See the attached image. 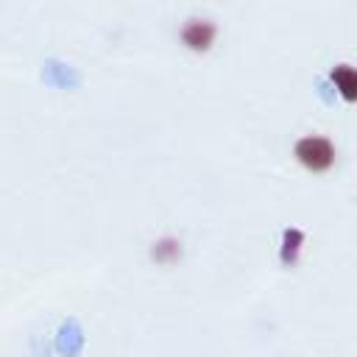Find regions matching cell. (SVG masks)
I'll use <instances>...</instances> for the list:
<instances>
[{"instance_id": "cell-1", "label": "cell", "mask_w": 357, "mask_h": 357, "mask_svg": "<svg viewBox=\"0 0 357 357\" xmlns=\"http://www.w3.org/2000/svg\"><path fill=\"white\" fill-rule=\"evenodd\" d=\"M296 156H298V162H301L304 167L321 173V170L332 167V162H335V148H332V142L324 139V137H307V139H298V142H296Z\"/></svg>"}, {"instance_id": "cell-2", "label": "cell", "mask_w": 357, "mask_h": 357, "mask_svg": "<svg viewBox=\"0 0 357 357\" xmlns=\"http://www.w3.org/2000/svg\"><path fill=\"white\" fill-rule=\"evenodd\" d=\"M332 81L340 89L343 100H357V70L349 64H337L332 70Z\"/></svg>"}, {"instance_id": "cell-3", "label": "cell", "mask_w": 357, "mask_h": 357, "mask_svg": "<svg viewBox=\"0 0 357 357\" xmlns=\"http://www.w3.org/2000/svg\"><path fill=\"white\" fill-rule=\"evenodd\" d=\"M212 36H215V28L209 22H190L184 28V42L190 47H195V50H204L212 42Z\"/></svg>"}]
</instances>
